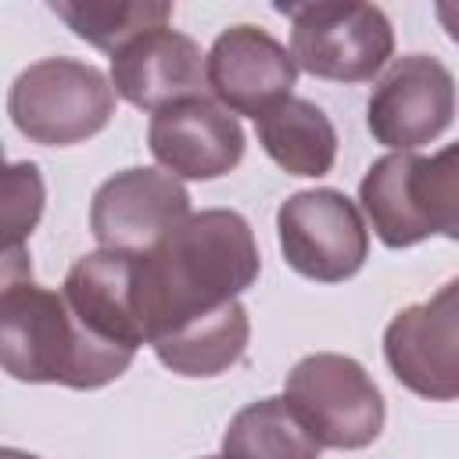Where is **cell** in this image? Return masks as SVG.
Segmentation results:
<instances>
[{
    "label": "cell",
    "instance_id": "obj_6",
    "mask_svg": "<svg viewBox=\"0 0 459 459\" xmlns=\"http://www.w3.org/2000/svg\"><path fill=\"white\" fill-rule=\"evenodd\" d=\"M276 233L283 262L316 283L355 276L369 255V230L359 204L330 186L290 194L276 212Z\"/></svg>",
    "mask_w": 459,
    "mask_h": 459
},
{
    "label": "cell",
    "instance_id": "obj_18",
    "mask_svg": "<svg viewBox=\"0 0 459 459\" xmlns=\"http://www.w3.org/2000/svg\"><path fill=\"white\" fill-rule=\"evenodd\" d=\"M405 194H409L412 222L423 240L430 233L459 240V140L441 147L430 158L409 151L405 154Z\"/></svg>",
    "mask_w": 459,
    "mask_h": 459
},
{
    "label": "cell",
    "instance_id": "obj_4",
    "mask_svg": "<svg viewBox=\"0 0 459 459\" xmlns=\"http://www.w3.org/2000/svg\"><path fill=\"white\" fill-rule=\"evenodd\" d=\"M283 398L301 416L319 448H366L384 430V394L373 377L351 359L337 351L305 355L290 373Z\"/></svg>",
    "mask_w": 459,
    "mask_h": 459
},
{
    "label": "cell",
    "instance_id": "obj_5",
    "mask_svg": "<svg viewBox=\"0 0 459 459\" xmlns=\"http://www.w3.org/2000/svg\"><path fill=\"white\" fill-rule=\"evenodd\" d=\"M290 18V57L316 79L366 82L394 54V29L377 4H276Z\"/></svg>",
    "mask_w": 459,
    "mask_h": 459
},
{
    "label": "cell",
    "instance_id": "obj_20",
    "mask_svg": "<svg viewBox=\"0 0 459 459\" xmlns=\"http://www.w3.org/2000/svg\"><path fill=\"white\" fill-rule=\"evenodd\" d=\"M434 14H437V22L445 25L448 39L459 43V0H441V4H434Z\"/></svg>",
    "mask_w": 459,
    "mask_h": 459
},
{
    "label": "cell",
    "instance_id": "obj_7",
    "mask_svg": "<svg viewBox=\"0 0 459 459\" xmlns=\"http://www.w3.org/2000/svg\"><path fill=\"white\" fill-rule=\"evenodd\" d=\"M384 359L412 394L430 402L459 398V280L387 323Z\"/></svg>",
    "mask_w": 459,
    "mask_h": 459
},
{
    "label": "cell",
    "instance_id": "obj_8",
    "mask_svg": "<svg viewBox=\"0 0 459 459\" xmlns=\"http://www.w3.org/2000/svg\"><path fill=\"white\" fill-rule=\"evenodd\" d=\"M183 219H190L186 186L161 169H126L104 179L90 204V233L104 251L147 255Z\"/></svg>",
    "mask_w": 459,
    "mask_h": 459
},
{
    "label": "cell",
    "instance_id": "obj_21",
    "mask_svg": "<svg viewBox=\"0 0 459 459\" xmlns=\"http://www.w3.org/2000/svg\"><path fill=\"white\" fill-rule=\"evenodd\" d=\"M0 459H39V455H29V452H14V448H4Z\"/></svg>",
    "mask_w": 459,
    "mask_h": 459
},
{
    "label": "cell",
    "instance_id": "obj_13",
    "mask_svg": "<svg viewBox=\"0 0 459 459\" xmlns=\"http://www.w3.org/2000/svg\"><path fill=\"white\" fill-rule=\"evenodd\" d=\"M72 312L100 341L140 348L147 344L140 312H136V255L126 251H90L82 255L61 287Z\"/></svg>",
    "mask_w": 459,
    "mask_h": 459
},
{
    "label": "cell",
    "instance_id": "obj_14",
    "mask_svg": "<svg viewBox=\"0 0 459 459\" xmlns=\"http://www.w3.org/2000/svg\"><path fill=\"white\" fill-rule=\"evenodd\" d=\"M258 143L290 176H326L337 158V129L323 108L305 97H287L255 118Z\"/></svg>",
    "mask_w": 459,
    "mask_h": 459
},
{
    "label": "cell",
    "instance_id": "obj_2",
    "mask_svg": "<svg viewBox=\"0 0 459 459\" xmlns=\"http://www.w3.org/2000/svg\"><path fill=\"white\" fill-rule=\"evenodd\" d=\"M133 355V348L90 333L65 294L39 287L25 255L7 251L0 290V362L7 377L93 391L118 380Z\"/></svg>",
    "mask_w": 459,
    "mask_h": 459
},
{
    "label": "cell",
    "instance_id": "obj_9",
    "mask_svg": "<svg viewBox=\"0 0 459 459\" xmlns=\"http://www.w3.org/2000/svg\"><path fill=\"white\" fill-rule=\"evenodd\" d=\"M455 79L430 54L398 57L373 86L366 104V126L377 143L394 151H416L452 126Z\"/></svg>",
    "mask_w": 459,
    "mask_h": 459
},
{
    "label": "cell",
    "instance_id": "obj_10",
    "mask_svg": "<svg viewBox=\"0 0 459 459\" xmlns=\"http://www.w3.org/2000/svg\"><path fill=\"white\" fill-rule=\"evenodd\" d=\"M147 147L176 179H219L240 165L244 129L219 100L186 97L151 115Z\"/></svg>",
    "mask_w": 459,
    "mask_h": 459
},
{
    "label": "cell",
    "instance_id": "obj_22",
    "mask_svg": "<svg viewBox=\"0 0 459 459\" xmlns=\"http://www.w3.org/2000/svg\"><path fill=\"white\" fill-rule=\"evenodd\" d=\"M204 459H222V455H204Z\"/></svg>",
    "mask_w": 459,
    "mask_h": 459
},
{
    "label": "cell",
    "instance_id": "obj_12",
    "mask_svg": "<svg viewBox=\"0 0 459 459\" xmlns=\"http://www.w3.org/2000/svg\"><path fill=\"white\" fill-rule=\"evenodd\" d=\"M111 86L122 100L140 111H161L186 97H204L208 86V54L176 32L151 29L111 54Z\"/></svg>",
    "mask_w": 459,
    "mask_h": 459
},
{
    "label": "cell",
    "instance_id": "obj_11",
    "mask_svg": "<svg viewBox=\"0 0 459 459\" xmlns=\"http://www.w3.org/2000/svg\"><path fill=\"white\" fill-rule=\"evenodd\" d=\"M294 79L298 65L290 50L258 25H233L208 50V86L233 115H265L290 97Z\"/></svg>",
    "mask_w": 459,
    "mask_h": 459
},
{
    "label": "cell",
    "instance_id": "obj_16",
    "mask_svg": "<svg viewBox=\"0 0 459 459\" xmlns=\"http://www.w3.org/2000/svg\"><path fill=\"white\" fill-rule=\"evenodd\" d=\"M222 459H319V441L287 398H258L230 420Z\"/></svg>",
    "mask_w": 459,
    "mask_h": 459
},
{
    "label": "cell",
    "instance_id": "obj_3",
    "mask_svg": "<svg viewBox=\"0 0 459 459\" xmlns=\"http://www.w3.org/2000/svg\"><path fill=\"white\" fill-rule=\"evenodd\" d=\"M14 129L43 147H72L97 136L115 115L111 79L75 57H43L18 72L7 93Z\"/></svg>",
    "mask_w": 459,
    "mask_h": 459
},
{
    "label": "cell",
    "instance_id": "obj_1",
    "mask_svg": "<svg viewBox=\"0 0 459 459\" xmlns=\"http://www.w3.org/2000/svg\"><path fill=\"white\" fill-rule=\"evenodd\" d=\"M262 258L240 212L204 208L136 255V312L147 344L226 308L258 280Z\"/></svg>",
    "mask_w": 459,
    "mask_h": 459
},
{
    "label": "cell",
    "instance_id": "obj_17",
    "mask_svg": "<svg viewBox=\"0 0 459 459\" xmlns=\"http://www.w3.org/2000/svg\"><path fill=\"white\" fill-rule=\"evenodd\" d=\"M50 11L90 47L118 54L151 29H165L172 4L165 0H54Z\"/></svg>",
    "mask_w": 459,
    "mask_h": 459
},
{
    "label": "cell",
    "instance_id": "obj_19",
    "mask_svg": "<svg viewBox=\"0 0 459 459\" xmlns=\"http://www.w3.org/2000/svg\"><path fill=\"white\" fill-rule=\"evenodd\" d=\"M4 230L7 251H22L25 237L36 230L43 212V179L32 161H14L4 176Z\"/></svg>",
    "mask_w": 459,
    "mask_h": 459
},
{
    "label": "cell",
    "instance_id": "obj_15",
    "mask_svg": "<svg viewBox=\"0 0 459 459\" xmlns=\"http://www.w3.org/2000/svg\"><path fill=\"white\" fill-rule=\"evenodd\" d=\"M251 319L240 301H230L226 308L154 341V355L165 369L179 377H219L230 366H237L247 351Z\"/></svg>",
    "mask_w": 459,
    "mask_h": 459
}]
</instances>
